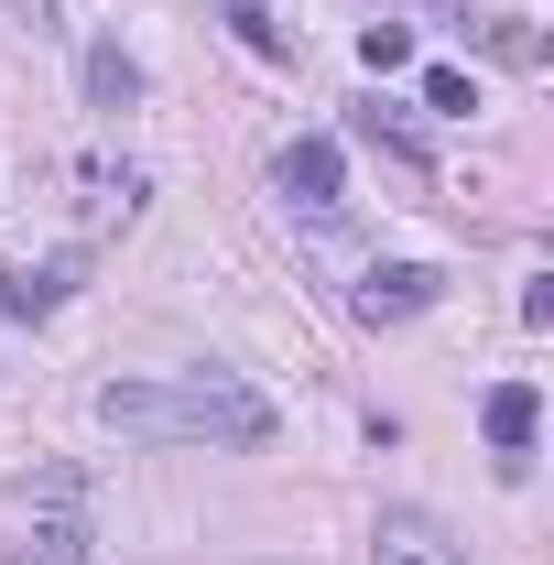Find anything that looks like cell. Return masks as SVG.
Segmentation results:
<instances>
[{
    "label": "cell",
    "mask_w": 554,
    "mask_h": 565,
    "mask_svg": "<svg viewBox=\"0 0 554 565\" xmlns=\"http://www.w3.org/2000/svg\"><path fill=\"white\" fill-rule=\"evenodd\" d=\"M435 294H446V273H435V262H381V273H359V294H348V305H359V327H403V316H424Z\"/></svg>",
    "instance_id": "3"
},
{
    "label": "cell",
    "mask_w": 554,
    "mask_h": 565,
    "mask_svg": "<svg viewBox=\"0 0 554 565\" xmlns=\"http://www.w3.org/2000/svg\"><path fill=\"white\" fill-rule=\"evenodd\" d=\"M217 22H228V33L251 44V55H294V33H283V22H273V11H262V0H228Z\"/></svg>",
    "instance_id": "9"
},
{
    "label": "cell",
    "mask_w": 554,
    "mask_h": 565,
    "mask_svg": "<svg viewBox=\"0 0 554 565\" xmlns=\"http://www.w3.org/2000/svg\"><path fill=\"white\" fill-rule=\"evenodd\" d=\"M370 565H468V544H446L424 511H381L370 522Z\"/></svg>",
    "instance_id": "4"
},
{
    "label": "cell",
    "mask_w": 554,
    "mask_h": 565,
    "mask_svg": "<svg viewBox=\"0 0 554 565\" xmlns=\"http://www.w3.org/2000/svg\"><path fill=\"white\" fill-rule=\"evenodd\" d=\"M479 424H489V446H500V457H522V446H533V424H544V392H533V381H500Z\"/></svg>",
    "instance_id": "6"
},
{
    "label": "cell",
    "mask_w": 554,
    "mask_h": 565,
    "mask_svg": "<svg viewBox=\"0 0 554 565\" xmlns=\"http://www.w3.org/2000/svg\"><path fill=\"white\" fill-rule=\"evenodd\" d=\"M424 109H435V120H468V109H479V87H468L457 66H424Z\"/></svg>",
    "instance_id": "14"
},
{
    "label": "cell",
    "mask_w": 554,
    "mask_h": 565,
    "mask_svg": "<svg viewBox=\"0 0 554 565\" xmlns=\"http://www.w3.org/2000/svg\"><path fill=\"white\" fill-rule=\"evenodd\" d=\"M98 424L109 435H141V446H273V403L239 381V370H174V381H109L98 392Z\"/></svg>",
    "instance_id": "1"
},
{
    "label": "cell",
    "mask_w": 554,
    "mask_h": 565,
    "mask_svg": "<svg viewBox=\"0 0 554 565\" xmlns=\"http://www.w3.org/2000/svg\"><path fill=\"white\" fill-rule=\"evenodd\" d=\"M359 141H381V152H403V163H424V141H414V120H403V109H381V98H370V109H359Z\"/></svg>",
    "instance_id": "12"
},
{
    "label": "cell",
    "mask_w": 554,
    "mask_h": 565,
    "mask_svg": "<svg viewBox=\"0 0 554 565\" xmlns=\"http://www.w3.org/2000/svg\"><path fill=\"white\" fill-rule=\"evenodd\" d=\"M479 44L500 55V66H544V33H533L522 11H500V22H479Z\"/></svg>",
    "instance_id": "8"
},
{
    "label": "cell",
    "mask_w": 554,
    "mask_h": 565,
    "mask_svg": "<svg viewBox=\"0 0 554 565\" xmlns=\"http://www.w3.org/2000/svg\"><path fill=\"white\" fill-rule=\"evenodd\" d=\"M359 66H370V76L414 66V33H403V22H370V33H359Z\"/></svg>",
    "instance_id": "13"
},
{
    "label": "cell",
    "mask_w": 554,
    "mask_h": 565,
    "mask_svg": "<svg viewBox=\"0 0 554 565\" xmlns=\"http://www.w3.org/2000/svg\"><path fill=\"white\" fill-rule=\"evenodd\" d=\"M22 511H87V479L76 468H33L22 479Z\"/></svg>",
    "instance_id": "10"
},
{
    "label": "cell",
    "mask_w": 554,
    "mask_h": 565,
    "mask_svg": "<svg viewBox=\"0 0 554 565\" xmlns=\"http://www.w3.org/2000/svg\"><path fill=\"white\" fill-rule=\"evenodd\" d=\"M87 98H98V109H131L141 98V66L120 55V44H87Z\"/></svg>",
    "instance_id": "7"
},
{
    "label": "cell",
    "mask_w": 554,
    "mask_h": 565,
    "mask_svg": "<svg viewBox=\"0 0 554 565\" xmlns=\"http://www.w3.org/2000/svg\"><path fill=\"white\" fill-rule=\"evenodd\" d=\"M338 185H348V174H338V141H327V131H294L273 152V196L294 217H338Z\"/></svg>",
    "instance_id": "2"
},
{
    "label": "cell",
    "mask_w": 554,
    "mask_h": 565,
    "mask_svg": "<svg viewBox=\"0 0 554 565\" xmlns=\"http://www.w3.org/2000/svg\"><path fill=\"white\" fill-rule=\"evenodd\" d=\"M87 207H98V217H131V207H141V174H131V163H120V174H109V163H87Z\"/></svg>",
    "instance_id": "11"
},
{
    "label": "cell",
    "mask_w": 554,
    "mask_h": 565,
    "mask_svg": "<svg viewBox=\"0 0 554 565\" xmlns=\"http://www.w3.org/2000/svg\"><path fill=\"white\" fill-rule=\"evenodd\" d=\"M66 282H76V262H11V273H0V316L44 327V316L66 305Z\"/></svg>",
    "instance_id": "5"
}]
</instances>
